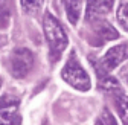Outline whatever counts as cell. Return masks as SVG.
<instances>
[{"label":"cell","instance_id":"6da1fadb","mask_svg":"<svg viewBox=\"0 0 128 125\" xmlns=\"http://www.w3.org/2000/svg\"><path fill=\"white\" fill-rule=\"evenodd\" d=\"M43 28H44L46 40L49 43L50 60H52V62H55L61 56L62 50L66 49V46H67V35L64 32L62 26L60 24V22L49 12H47L43 18Z\"/></svg>","mask_w":128,"mask_h":125},{"label":"cell","instance_id":"7a4b0ae2","mask_svg":"<svg viewBox=\"0 0 128 125\" xmlns=\"http://www.w3.org/2000/svg\"><path fill=\"white\" fill-rule=\"evenodd\" d=\"M61 76L69 86H72L76 90H81V92H87L90 88V86H92L90 76L87 75V72L81 66V62L78 61L75 52L70 54L66 66H64L62 70H61Z\"/></svg>","mask_w":128,"mask_h":125},{"label":"cell","instance_id":"3957f363","mask_svg":"<svg viewBox=\"0 0 128 125\" xmlns=\"http://www.w3.org/2000/svg\"><path fill=\"white\" fill-rule=\"evenodd\" d=\"M32 66H34V55H32V52L29 49H26V48L14 49V52L11 54V58H9V69L15 78L26 76L30 72Z\"/></svg>","mask_w":128,"mask_h":125},{"label":"cell","instance_id":"277c9868","mask_svg":"<svg viewBox=\"0 0 128 125\" xmlns=\"http://www.w3.org/2000/svg\"><path fill=\"white\" fill-rule=\"evenodd\" d=\"M18 122V99L3 95L0 98V125H17Z\"/></svg>","mask_w":128,"mask_h":125},{"label":"cell","instance_id":"5b68a950","mask_svg":"<svg viewBox=\"0 0 128 125\" xmlns=\"http://www.w3.org/2000/svg\"><path fill=\"white\" fill-rule=\"evenodd\" d=\"M125 60H128V44H118L107 50L101 62H102L104 70L108 72V70H113L114 67H118Z\"/></svg>","mask_w":128,"mask_h":125},{"label":"cell","instance_id":"8992f818","mask_svg":"<svg viewBox=\"0 0 128 125\" xmlns=\"http://www.w3.org/2000/svg\"><path fill=\"white\" fill-rule=\"evenodd\" d=\"M114 0H88L86 17L87 20H99L111 11Z\"/></svg>","mask_w":128,"mask_h":125},{"label":"cell","instance_id":"52a82bcc","mask_svg":"<svg viewBox=\"0 0 128 125\" xmlns=\"http://www.w3.org/2000/svg\"><path fill=\"white\" fill-rule=\"evenodd\" d=\"M64 2V8L67 12V18L72 24H76L79 20V15H81V0H62Z\"/></svg>","mask_w":128,"mask_h":125},{"label":"cell","instance_id":"ba28073f","mask_svg":"<svg viewBox=\"0 0 128 125\" xmlns=\"http://www.w3.org/2000/svg\"><path fill=\"white\" fill-rule=\"evenodd\" d=\"M114 104H116V108H118V113L124 122V125H128V96L124 95V93L118 92L114 93Z\"/></svg>","mask_w":128,"mask_h":125},{"label":"cell","instance_id":"9c48e42d","mask_svg":"<svg viewBox=\"0 0 128 125\" xmlns=\"http://www.w3.org/2000/svg\"><path fill=\"white\" fill-rule=\"evenodd\" d=\"M98 37L101 38V43H104L107 40H116L119 37V34L110 23H102L98 29Z\"/></svg>","mask_w":128,"mask_h":125},{"label":"cell","instance_id":"30bf717a","mask_svg":"<svg viewBox=\"0 0 128 125\" xmlns=\"http://www.w3.org/2000/svg\"><path fill=\"white\" fill-rule=\"evenodd\" d=\"M118 22L120 23V26L128 30V0H120L119 6H118Z\"/></svg>","mask_w":128,"mask_h":125},{"label":"cell","instance_id":"8fae6325","mask_svg":"<svg viewBox=\"0 0 128 125\" xmlns=\"http://www.w3.org/2000/svg\"><path fill=\"white\" fill-rule=\"evenodd\" d=\"M20 5L26 14H37L43 6V0H20Z\"/></svg>","mask_w":128,"mask_h":125},{"label":"cell","instance_id":"7c38bea8","mask_svg":"<svg viewBox=\"0 0 128 125\" xmlns=\"http://www.w3.org/2000/svg\"><path fill=\"white\" fill-rule=\"evenodd\" d=\"M102 87L110 92V93H118L120 92V87H119V82L114 80V78H105V80H102Z\"/></svg>","mask_w":128,"mask_h":125},{"label":"cell","instance_id":"4fadbf2b","mask_svg":"<svg viewBox=\"0 0 128 125\" xmlns=\"http://www.w3.org/2000/svg\"><path fill=\"white\" fill-rule=\"evenodd\" d=\"M101 120L104 122V125H118L116 119L113 118V114H111L108 110H104L102 114H101Z\"/></svg>","mask_w":128,"mask_h":125},{"label":"cell","instance_id":"5bb4252c","mask_svg":"<svg viewBox=\"0 0 128 125\" xmlns=\"http://www.w3.org/2000/svg\"><path fill=\"white\" fill-rule=\"evenodd\" d=\"M96 125H104V122H102V120H101V119H99V120H98V122H96Z\"/></svg>","mask_w":128,"mask_h":125},{"label":"cell","instance_id":"9a60e30c","mask_svg":"<svg viewBox=\"0 0 128 125\" xmlns=\"http://www.w3.org/2000/svg\"><path fill=\"white\" fill-rule=\"evenodd\" d=\"M125 78H126V81H128V70H126V73H125Z\"/></svg>","mask_w":128,"mask_h":125},{"label":"cell","instance_id":"2e32d148","mask_svg":"<svg viewBox=\"0 0 128 125\" xmlns=\"http://www.w3.org/2000/svg\"><path fill=\"white\" fill-rule=\"evenodd\" d=\"M0 86H2V78H0Z\"/></svg>","mask_w":128,"mask_h":125}]
</instances>
